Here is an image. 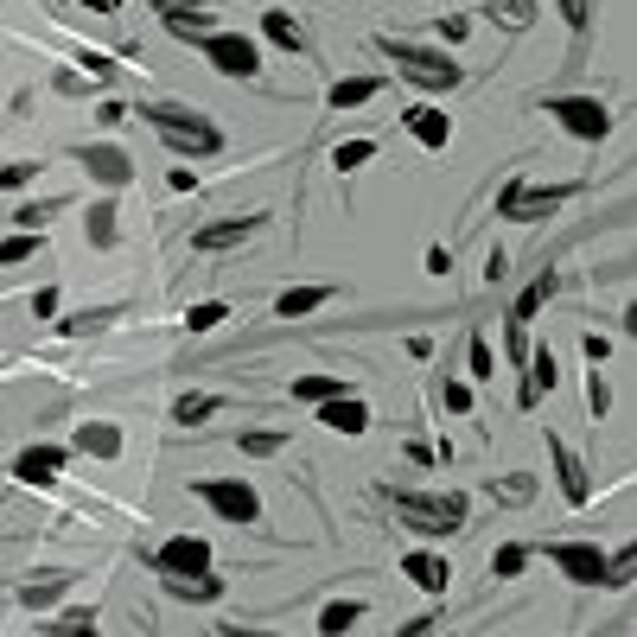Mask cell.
Returning <instances> with one entry per match:
<instances>
[{
	"label": "cell",
	"mask_w": 637,
	"mask_h": 637,
	"mask_svg": "<svg viewBox=\"0 0 637 637\" xmlns=\"http://www.w3.org/2000/svg\"><path fill=\"white\" fill-rule=\"evenodd\" d=\"M77 453L115 459V453H122V427H115V421H83V427H77Z\"/></svg>",
	"instance_id": "ac0fdd59"
},
{
	"label": "cell",
	"mask_w": 637,
	"mask_h": 637,
	"mask_svg": "<svg viewBox=\"0 0 637 637\" xmlns=\"http://www.w3.org/2000/svg\"><path fill=\"white\" fill-rule=\"evenodd\" d=\"M561 20L574 32H587V0H561Z\"/></svg>",
	"instance_id": "f6af8a7d"
},
{
	"label": "cell",
	"mask_w": 637,
	"mask_h": 637,
	"mask_svg": "<svg viewBox=\"0 0 637 637\" xmlns=\"http://www.w3.org/2000/svg\"><path fill=\"white\" fill-rule=\"evenodd\" d=\"M402 128L415 134L427 153H440L446 141H453V115H440L434 102H408V109H402Z\"/></svg>",
	"instance_id": "8fae6325"
},
{
	"label": "cell",
	"mask_w": 637,
	"mask_h": 637,
	"mask_svg": "<svg viewBox=\"0 0 637 637\" xmlns=\"http://www.w3.org/2000/svg\"><path fill=\"white\" fill-rule=\"evenodd\" d=\"M217 395H179V402H172V421L179 427H192V421H204V415H217Z\"/></svg>",
	"instance_id": "f1b7e54d"
},
{
	"label": "cell",
	"mask_w": 637,
	"mask_h": 637,
	"mask_svg": "<svg viewBox=\"0 0 637 637\" xmlns=\"http://www.w3.org/2000/svg\"><path fill=\"white\" fill-rule=\"evenodd\" d=\"M395 516H402L408 529H421V536H453V529H466V497L446 491V497H415V491H389Z\"/></svg>",
	"instance_id": "3957f363"
},
{
	"label": "cell",
	"mask_w": 637,
	"mask_h": 637,
	"mask_svg": "<svg viewBox=\"0 0 637 637\" xmlns=\"http://www.w3.org/2000/svg\"><path fill=\"white\" fill-rule=\"evenodd\" d=\"M160 574H211V542L204 536H172L166 548H153Z\"/></svg>",
	"instance_id": "9c48e42d"
},
{
	"label": "cell",
	"mask_w": 637,
	"mask_h": 637,
	"mask_svg": "<svg viewBox=\"0 0 637 637\" xmlns=\"http://www.w3.org/2000/svg\"><path fill=\"white\" fill-rule=\"evenodd\" d=\"M587 408H593V421H606V408H612V389H606V376H599V364L587 376Z\"/></svg>",
	"instance_id": "f35d334b"
},
{
	"label": "cell",
	"mask_w": 637,
	"mask_h": 637,
	"mask_svg": "<svg viewBox=\"0 0 637 637\" xmlns=\"http://www.w3.org/2000/svg\"><path fill=\"white\" fill-rule=\"evenodd\" d=\"M408 459H415V466H434L440 453H434V446H427V440H408Z\"/></svg>",
	"instance_id": "816d5d0a"
},
{
	"label": "cell",
	"mask_w": 637,
	"mask_h": 637,
	"mask_svg": "<svg viewBox=\"0 0 637 637\" xmlns=\"http://www.w3.org/2000/svg\"><path fill=\"white\" fill-rule=\"evenodd\" d=\"M555 287H561V281H555V274H536V281H529V287H523V300H516V306H510V325H523V332H529V319H536V313H542V306H548V300H555Z\"/></svg>",
	"instance_id": "d6986e66"
},
{
	"label": "cell",
	"mask_w": 637,
	"mask_h": 637,
	"mask_svg": "<svg viewBox=\"0 0 637 637\" xmlns=\"http://www.w3.org/2000/svg\"><path fill=\"white\" fill-rule=\"evenodd\" d=\"M64 472V446H26L20 459H13V478L20 485H58Z\"/></svg>",
	"instance_id": "5bb4252c"
},
{
	"label": "cell",
	"mask_w": 637,
	"mask_h": 637,
	"mask_svg": "<svg viewBox=\"0 0 637 637\" xmlns=\"http://www.w3.org/2000/svg\"><path fill=\"white\" fill-rule=\"evenodd\" d=\"M287 446V434H268V427H255V434H243V453L249 459H274Z\"/></svg>",
	"instance_id": "74e56055"
},
{
	"label": "cell",
	"mask_w": 637,
	"mask_h": 637,
	"mask_svg": "<svg viewBox=\"0 0 637 637\" xmlns=\"http://www.w3.org/2000/svg\"><path fill=\"white\" fill-rule=\"evenodd\" d=\"M45 217H51V204H20V211H13V223H20V230H32V236L45 230Z\"/></svg>",
	"instance_id": "60d3db41"
},
{
	"label": "cell",
	"mask_w": 637,
	"mask_h": 637,
	"mask_svg": "<svg viewBox=\"0 0 637 637\" xmlns=\"http://www.w3.org/2000/svg\"><path fill=\"white\" fill-rule=\"evenodd\" d=\"M77 7H90V13H122V0H77Z\"/></svg>",
	"instance_id": "f5cc1de1"
},
{
	"label": "cell",
	"mask_w": 637,
	"mask_h": 637,
	"mask_svg": "<svg viewBox=\"0 0 637 637\" xmlns=\"http://www.w3.org/2000/svg\"><path fill=\"white\" fill-rule=\"evenodd\" d=\"M548 459H555V478H561V497H567V504H587V497H593V478H587V466H580L574 446L548 434Z\"/></svg>",
	"instance_id": "7c38bea8"
},
{
	"label": "cell",
	"mask_w": 637,
	"mask_h": 637,
	"mask_svg": "<svg viewBox=\"0 0 637 637\" xmlns=\"http://www.w3.org/2000/svg\"><path fill=\"white\" fill-rule=\"evenodd\" d=\"M338 395H351V389L338 383V376H300V383H294V402H313V408L338 402Z\"/></svg>",
	"instance_id": "d4e9b609"
},
{
	"label": "cell",
	"mask_w": 637,
	"mask_h": 637,
	"mask_svg": "<svg viewBox=\"0 0 637 637\" xmlns=\"http://www.w3.org/2000/svg\"><path fill=\"white\" fill-rule=\"evenodd\" d=\"M548 561H555L574 587H606V548L599 542H548Z\"/></svg>",
	"instance_id": "52a82bcc"
},
{
	"label": "cell",
	"mask_w": 637,
	"mask_h": 637,
	"mask_svg": "<svg viewBox=\"0 0 637 637\" xmlns=\"http://www.w3.org/2000/svg\"><path fill=\"white\" fill-rule=\"evenodd\" d=\"M204 58H211V71L243 77V83L262 71V51H255V39H243V32H211V39H204Z\"/></svg>",
	"instance_id": "ba28073f"
},
{
	"label": "cell",
	"mask_w": 637,
	"mask_h": 637,
	"mask_svg": "<svg viewBox=\"0 0 637 637\" xmlns=\"http://www.w3.org/2000/svg\"><path fill=\"white\" fill-rule=\"evenodd\" d=\"M523 357H529V332H523V325H510V364H523Z\"/></svg>",
	"instance_id": "7dc6e473"
},
{
	"label": "cell",
	"mask_w": 637,
	"mask_h": 637,
	"mask_svg": "<svg viewBox=\"0 0 637 637\" xmlns=\"http://www.w3.org/2000/svg\"><path fill=\"white\" fill-rule=\"evenodd\" d=\"M32 255H39V236H32V230H20V236H7V243H0V268L32 262Z\"/></svg>",
	"instance_id": "d590c367"
},
{
	"label": "cell",
	"mask_w": 637,
	"mask_h": 637,
	"mask_svg": "<svg viewBox=\"0 0 637 637\" xmlns=\"http://www.w3.org/2000/svg\"><path fill=\"white\" fill-rule=\"evenodd\" d=\"M96 122H102V128H115V122H128V109H122V102H102Z\"/></svg>",
	"instance_id": "f907efd6"
},
{
	"label": "cell",
	"mask_w": 637,
	"mask_h": 637,
	"mask_svg": "<svg viewBox=\"0 0 637 637\" xmlns=\"http://www.w3.org/2000/svg\"><path fill=\"white\" fill-rule=\"evenodd\" d=\"M504 268H510V255L491 249V255H485V281H504Z\"/></svg>",
	"instance_id": "c3c4849f"
},
{
	"label": "cell",
	"mask_w": 637,
	"mask_h": 637,
	"mask_svg": "<svg viewBox=\"0 0 637 637\" xmlns=\"http://www.w3.org/2000/svg\"><path fill=\"white\" fill-rule=\"evenodd\" d=\"M109 319H115V306H96V313H77V319H64L58 332H64V338H83V332H102Z\"/></svg>",
	"instance_id": "8d00e7d4"
},
{
	"label": "cell",
	"mask_w": 637,
	"mask_h": 637,
	"mask_svg": "<svg viewBox=\"0 0 637 637\" xmlns=\"http://www.w3.org/2000/svg\"><path fill=\"white\" fill-rule=\"evenodd\" d=\"M376 51L395 64V77H408V83H421V90H459L466 83V71H459L446 51H434V45H408V39H376Z\"/></svg>",
	"instance_id": "6da1fadb"
},
{
	"label": "cell",
	"mask_w": 637,
	"mask_h": 637,
	"mask_svg": "<svg viewBox=\"0 0 637 637\" xmlns=\"http://www.w3.org/2000/svg\"><path fill=\"white\" fill-rule=\"evenodd\" d=\"M357 618H364V606H357V599H332V606L319 612V637H344Z\"/></svg>",
	"instance_id": "484cf974"
},
{
	"label": "cell",
	"mask_w": 637,
	"mask_h": 637,
	"mask_svg": "<svg viewBox=\"0 0 637 637\" xmlns=\"http://www.w3.org/2000/svg\"><path fill=\"white\" fill-rule=\"evenodd\" d=\"M319 421L332 427V434H351V440H357V434L370 427V408L357 402V395H338V402H325V408H319Z\"/></svg>",
	"instance_id": "e0dca14e"
},
{
	"label": "cell",
	"mask_w": 637,
	"mask_h": 637,
	"mask_svg": "<svg viewBox=\"0 0 637 637\" xmlns=\"http://www.w3.org/2000/svg\"><path fill=\"white\" fill-rule=\"evenodd\" d=\"M223 319H230V306H223V300H198L192 313H185V332H217Z\"/></svg>",
	"instance_id": "f546056e"
},
{
	"label": "cell",
	"mask_w": 637,
	"mask_h": 637,
	"mask_svg": "<svg viewBox=\"0 0 637 637\" xmlns=\"http://www.w3.org/2000/svg\"><path fill=\"white\" fill-rule=\"evenodd\" d=\"M325 300H332V287H287V294L274 300V319H306V313H319Z\"/></svg>",
	"instance_id": "ffe728a7"
},
{
	"label": "cell",
	"mask_w": 637,
	"mask_h": 637,
	"mask_svg": "<svg viewBox=\"0 0 637 637\" xmlns=\"http://www.w3.org/2000/svg\"><path fill=\"white\" fill-rule=\"evenodd\" d=\"M523 364H529V376H523V389H516V402H523V408H536L542 402V389H555V351H548V344H542V351H529L523 357Z\"/></svg>",
	"instance_id": "2e32d148"
},
{
	"label": "cell",
	"mask_w": 637,
	"mask_h": 637,
	"mask_svg": "<svg viewBox=\"0 0 637 637\" xmlns=\"http://www.w3.org/2000/svg\"><path fill=\"white\" fill-rule=\"evenodd\" d=\"M64 587H71V574H45V580H26L20 587V606L26 612H45V606H58Z\"/></svg>",
	"instance_id": "7402d4cb"
},
{
	"label": "cell",
	"mask_w": 637,
	"mask_h": 637,
	"mask_svg": "<svg viewBox=\"0 0 637 637\" xmlns=\"http://www.w3.org/2000/svg\"><path fill=\"white\" fill-rule=\"evenodd\" d=\"M440 395H446V408H453V415H466V408H472V389H466V383H446Z\"/></svg>",
	"instance_id": "7bdbcfd3"
},
{
	"label": "cell",
	"mask_w": 637,
	"mask_h": 637,
	"mask_svg": "<svg viewBox=\"0 0 637 637\" xmlns=\"http://www.w3.org/2000/svg\"><path fill=\"white\" fill-rule=\"evenodd\" d=\"M472 376H478V383H491V376H497V357H491L485 338H472Z\"/></svg>",
	"instance_id": "ab89813d"
},
{
	"label": "cell",
	"mask_w": 637,
	"mask_h": 637,
	"mask_svg": "<svg viewBox=\"0 0 637 637\" xmlns=\"http://www.w3.org/2000/svg\"><path fill=\"white\" fill-rule=\"evenodd\" d=\"M491 13V20H504L510 32H523L529 20H536V0H504V7H485Z\"/></svg>",
	"instance_id": "d6a6232c"
},
{
	"label": "cell",
	"mask_w": 637,
	"mask_h": 637,
	"mask_svg": "<svg viewBox=\"0 0 637 637\" xmlns=\"http://www.w3.org/2000/svg\"><path fill=\"white\" fill-rule=\"evenodd\" d=\"M77 160L90 166V179L96 185H109V192H122V185L134 179V160L122 147H109V141H96V147H77Z\"/></svg>",
	"instance_id": "30bf717a"
},
{
	"label": "cell",
	"mask_w": 637,
	"mask_h": 637,
	"mask_svg": "<svg viewBox=\"0 0 637 637\" xmlns=\"http://www.w3.org/2000/svg\"><path fill=\"white\" fill-rule=\"evenodd\" d=\"M376 90H383V77H338L332 83V109H364Z\"/></svg>",
	"instance_id": "603a6c76"
},
{
	"label": "cell",
	"mask_w": 637,
	"mask_h": 637,
	"mask_svg": "<svg viewBox=\"0 0 637 637\" xmlns=\"http://www.w3.org/2000/svg\"><path fill=\"white\" fill-rule=\"evenodd\" d=\"M268 217H223V223H204V230L192 236V249L198 255H217V249H236V243H249L255 230H262Z\"/></svg>",
	"instance_id": "4fadbf2b"
},
{
	"label": "cell",
	"mask_w": 637,
	"mask_h": 637,
	"mask_svg": "<svg viewBox=\"0 0 637 637\" xmlns=\"http://www.w3.org/2000/svg\"><path fill=\"white\" fill-rule=\"evenodd\" d=\"M166 593L172 599H217L223 580L217 574H166Z\"/></svg>",
	"instance_id": "cb8c5ba5"
},
{
	"label": "cell",
	"mask_w": 637,
	"mask_h": 637,
	"mask_svg": "<svg viewBox=\"0 0 637 637\" xmlns=\"http://www.w3.org/2000/svg\"><path fill=\"white\" fill-rule=\"evenodd\" d=\"M223 637H274V631H249V625H223Z\"/></svg>",
	"instance_id": "db71d44e"
},
{
	"label": "cell",
	"mask_w": 637,
	"mask_h": 637,
	"mask_svg": "<svg viewBox=\"0 0 637 637\" xmlns=\"http://www.w3.org/2000/svg\"><path fill=\"white\" fill-rule=\"evenodd\" d=\"M364 160H376V141H338L332 147V166L338 172H351V166H364Z\"/></svg>",
	"instance_id": "836d02e7"
},
{
	"label": "cell",
	"mask_w": 637,
	"mask_h": 637,
	"mask_svg": "<svg viewBox=\"0 0 637 637\" xmlns=\"http://www.w3.org/2000/svg\"><path fill=\"white\" fill-rule=\"evenodd\" d=\"M45 631H51V637H102V631H96V612H64V618H51Z\"/></svg>",
	"instance_id": "1f68e13d"
},
{
	"label": "cell",
	"mask_w": 637,
	"mask_h": 637,
	"mask_svg": "<svg viewBox=\"0 0 637 637\" xmlns=\"http://www.w3.org/2000/svg\"><path fill=\"white\" fill-rule=\"evenodd\" d=\"M434 625H440V618H408V625L395 631V637H434Z\"/></svg>",
	"instance_id": "681fc988"
},
{
	"label": "cell",
	"mask_w": 637,
	"mask_h": 637,
	"mask_svg": "<svg viewBox=\"0 0 637 637\" xmlns=\"http://www.w3.org/2000/svg\"><path fill=\"white\" fill-rule=\"evenodd\" d=\"M32 172H39V166H32V160H13L7 172H0V185H32Z\"/></svg>",
	"instance_id": "ee69618b"
},
{
	"label": "cell",
	"mask_w": 637,
	"mask_h": 637,
	"mask_svg": "<svg viewBox=\"0 0 637 637\" xmlns=\"http://www.w3.org/2000/svg\"><path fill=\"white\" fill-rule=\"evenodd\" d=\"M491 497H510V504H529V497H536V478H523V472H510V478H491Z\"/></svg>",
	"instance_id": "e575fe53"
},
{
	"label": "cell",
	"mask_w": 637,
	"mask_h": 637,
	"mask_svg": "<svg viewBox=\"0 0 637 637\" xmlns=\"http://www.w3.org/2000/svg\"><path fill=\"white\" fill-rule=\"evenodd\" d=\"M567 198H574V185H529V179H510L504 192H497V217H510V223H542V217H555Z\"/></svg>",
	"instance_id": "277c9868"
},
{
	"label": "cell",
	"mask_w": 637,
	"mask_h": 637,
	"mask_svg": "<svg viewBox=\"0 0 637 637\" xmlns=\"http://www.w3.org/2000/svg\"><path fill=\"white\" fill-rule=\"evenodd\" d=\"M198 497L223 516V523H262V497H255V485H243V478H204Z\"/></svg>",
	"instance_id": "8992f818"
},
{
	"label": "cell",
	"mask_w": 637,
	"mask_h": 637,
	"mask_svg": "<svg viewBox=\"0 0 637 637\" xmlns=\"http://www.w3.org/2000/svg\"><path fill=\"white\" fill-rule=\"evenodd\" d=\"M160 13H166V32H172V39H198V45H204V39L217 32L211 20H204V13H192V7H172V0H166Z\"/></svg>",
	"instance_id": "44dd1931"
},
{
	"label": "cell",
	"mask_w": 637,
	"mask_h": 637,
	"mask_svg": "<svg viewBox=\"0 0 637 637\" xmlns=\"http://www.w3.org/2000/svg\"><path fill=\"white\" fill-rule=\"evenodd\" d=\"M542 109L555 115L574 141H606V134H612V115H606V102H599V96H548Z\"/></svg>",
	"instance_id": "5b68a950"
},
{
	"label": "cell",
	"mask_w": 637,
	"mask_h": 637,
	"mask_svg": "<svg viewBox=\"0 0 637 637\" xmlns=\"http://www.w3.org/2000/svg\"><path fill=\"white\" fill-rule=\"evenodd\" d=\"M402 574L415 580L421 593H446V587H453V567H446V555H427V548H415V555L402 561Z\"/></svg>",
	"instance_id": "9a60e30c"
},
{
	"label": "cell",
	"mask_w": 637,
	"mask_h": 637,
	"mask_svg": "<svg viewBox=\"0 0 637 637\" xmlns=\"http://www.w3.org/2000/svg\"><path fill=\"white\" fill-rule=\"evenodd\" d=\"M580 351H587V364H606V357H612V338H606V332H587V338H580Z\"/></svg>",
	"instance_id": "b9f144b4"
},
{
	"label": "cell",
	"mask_w": 637,
	"mask_h": 637,
	"mask_svg": "<svg viewBox=\"0 0 637 637\" xmlns=\"http://www.w3.org/2000/svg\"><path fill=\"white\" fill-rule=\"evenodd\" d=\"M262 32H268V45H281V51H300L306 45V32L294 26V13H262Z\"/></svg>",
	"instance_id": "4316f807"
},
{
	"label": "cell",
	"mask_w": 637,
	"mask_h": 637,
	"mask_svg": "<svg viewBox=\"0 0 637 637\" xmlns=\"http://www.w3.org/2000/svg\"><path fill=\"white\" fill-rule=\"evenodd\" d=\"M147 122H153V134H160V141L172 147V153H217L223 147V134L204 122V115H192V109H172V102H153V109H141Z\"/></svg>",
	"instance_id": "7a4b0ae2"
},
{
	"label": "cell",
	"mask_w": 637,
	"mask_h": 637,
	"mask_svg": "<svg viewBox=\"0 0 637 637\" xmlns=\"http://www.w3.org/2000/svg\"><path fill=\"white\" fill-rule=\"evenodd\" d=\"M83 230H90V243H96V249H115V204H90Z\"/></svg>",
	"instance_id": "83f0119b"
},
{
	"label": "cell",
	"mask_w": 637,
	"mask_h": 637,
	"mask_svg": "<svg viewBox=\"0 0 637 637\" xmlns=\"http://www.w3.org/2000/svg\"><path fill=\"white\" fill-rule=\"evenodd\" d=\"M32 313H39V319H51V313H58V287H39V300H32Z\"/></svg>",
	"instance_id": "bcb514c9"
},
{
	"label": "cell",
	"mask_w": 637,
	"mask_h": 637,
	"mask_svg": "<svg viewBox=\"0 0 637 637\" xmlns=\"http://www.w3.org/2000/svg\"><path fill=\"white\" fill-rule=\"evenodd\" d=\"M523 567H529V548H523V542H504V548L491 555V574H497V580H516Z\"/></svg>",
	"instance_id": "4dcf8cb0"
}]
</instances>
